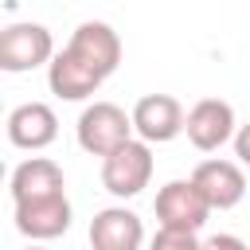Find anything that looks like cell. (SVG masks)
Wrapping results in <instances>:
<instances>
[{
    "mask_svg": "<svg viewBox=\"0 0 250 250\" xmlns=\"http://www.w3.org/2000/svg\"><path fill=\"white\" fill-rule=\"evenodd\" d=\"M145 223L129 207H102L90 219V246L94 250H141Z\"/></svg>",
    "mask_w": 250,
    "mask_h": 250,
    "instance_id": "11",
    "label": "cell"
},
{
    "mask_svg": "<svg viewBox=\"0 0 250 250\" xmlns=\"http://www.w3.org/2000/svg\"><path fill=\"white\" fill-rule=\"evenodd\" d=\"M152 180V148L148 141H125L109 156H102V188L117 199H133Z\"/></svg>",
    "mask_w": 250,
    "mask_h": 250,
    "instance_id": "2",
    "label": "cell"
},
{
    "mask_svg": "<svg viewBox=\"0 0 250 250\" xmlns=\"http://www.w3.org/2000/svg\"><path fill=\"white\" fill-rule=\"evenodd\" d=\"M66 47H70L82 62H90L102 78H109V74L117 70V62H121V39H117V31H113L109 23H102V20L78 23Z\"/></svg>",
    "mask_w": 250,
    "mask_h": 250,
    "instance_id": "10",
    "label": "cell"
},
{
    "mask_svg": "<svg viewBox=\"0 0 250 250\" xmlns=\"http://www.w3.org/2000/svg\"><path fill=\"white\" fill-rule=\"evenodd\" d=\"M211 215L207 195L195 188V180H168L156 191V219L160 227H180V230H199Z\"/></svg>",
    "mask_w": 250,
    "mask_h": 250,
    "instance_id": "5",
    "label": "cell"
},
{
    "mask_svg": "<svg viewBox=\"0 0 250 250\" xmlns=\"http://www.w3.org/2000/svg\"><path fill=\"white\" fill-rule=\"evenodd\" d=\"M8 188H12V203H20V199H39V195H59V191H66V180L55 160L31 156L12 172Z\"/></svg>",
    "mask_w": 250,
    "mask_h": 250,
    "instance_id": "13",
    "label": "cell"
},
{
    "mask_svg": "<svg viewBox=\"0 0 250 250\" xmlns=\"http://www.w3.org/2000/svg\"><path fill=\"white\" fill-rule=\"evenodd\" d=\"M55 59V39L43 23H8L0 31V70L23 74Z\"/></svg>",
    "mask_w": 250,
    "mask_h": 250,
    "instance_id": "3",
    "label": "cell"
},
{
    "mask_svg": "<svg viewBox=\"0 0 250 250\" xmlns=\"http://www.w3.org/2000/svg\"><path fill=\"white\" fill-rule=\"evenodd\" d=\"M27 250H47V246H27Z\"/></svg>",
    "mask_w": 250,
    "mask_h": 250,
    "instance_id": "17",
    "label": "cell"
},
{
    "mask_svg": "<svg viewBox=\"0 0 250 250\" xmlns=\"http://www.w3.org/2000/svg\"><path fill=\"white\" fill-rule=\"evenodd\" d=\"M203 250H250L238 234H211L207 242H203Z\"/></svg>",
    "mask_w": 250,
    "mask_h": 250,
    "instance_id": "15",
    "label": "cell"
},
{
    "mask_svg": "<svg viewBox=\"0 0 250 250\" xmlns=\"http://www.w3.org/2000/svg\"><path fill=\"white\" fill-rule=\"evenodd\" d=\"M148 250H203V242L195 238V230H180V227H160L148 242Z\"/></svg>",
    "mask_w": 250,
    "mask_h": 250,
    "instance_id": "14",
    "label": "cell"
},
{
    "mask_svg": "<svg viewBox=\"0 0 250 250\" xmlns=\"http://www.w3.org/2000/svg\"><path fill=\"white\" fill-rule=\"evenodd\" d=\"M102 82H105V78H102L90 62H82L70 47L55 51V59L47 62V86H51V94L62 98V102H86V98H94V94L102 90Z\"/></svg>",
    "mask_w": 250,
    "mask_h": 250,
    "instance_id": "8",
    "label": "cell"
},
{
    "mask_svg": "<svg viewBox=\"0 0 250 250\" xmlns=\"http://www.w3.org/2000/svg\"><path fill=\"white\" fill-rule=\"evenodd\" d=\"M55 137H59V117H55V109L47 102H23V105H16L8 113V141L16 148L39 152Z\"/></svg>",
    "mask_w": 250,
    "mask_h": 250,
    "instance_id": "12",
    "label": "cell"
},
{
    "mask_svg": "<svg viewBox=\"0 0 250 250\" xmlns=\"http://www.w3.org/2000/svg\"><path fill=\"white\" fill-rule=\"evenodd\" d=\"M234 156L242 168H250V121L238 125V133H234Z\"/></svg>",
    "mask_w": 250,
    "mask_h": 250,
    "instance_id": "16",
    "label": "cell"
},
{
    "mask_svg": "<svg viewBox=\"0 0 250 250\" xmlns=\"http://www.w3.org/2000/svg\"><path fill=\"white\" fill-rule=\"evenodd\" d=\"M234 105L223 102V98H199L191 109H188V121H184V133L188 141L199 148V152H215L223 148L227 141H234Z\"/></svg>",
    "mask_w": 250,
    "mask_h": 250,
    "instance_id": "4",
    "label": "cell"
},
{
    "mask_svg": "<svg viewBox=\"0 0 250 250\" xmlns=\"http://www.w3.org/2000/svg\"><path fill=\"white\" fill-rule=\"evenodd\" d=\"M74 133H78L82 152H90V156H109L113 148H121L125 141H133L137 129H133V113H125L121 105H113V102H90V105L78 113Z\"/></svg>",
    "mask_w": 250,
    "mask_h": 250,
    "instance_id": "1",
    "label": "cell"
},
{
    "mask_svg": "<svg viewBox=\"0 0 250 250\" xmlns=\"http://www.w3.org/2000/svg\"><path fill=\"white\" fill-rule=\"evenodd\" d=\"M184 105L172 98V94H145L137 105H133V129L141 141L148 145H164V141H176L184 133Z\"/></svg>",
    "mask_w": 250,
    "mask_h": 250,
    "instance_id": "7",
    "label": "cell"
},
{
    "mask_svg": "<svg viewBox=\"0 0 250 250\" xmlns=\"http://www.w3.org/2000/svg\"><path fill=\"white\" fill-rule=\"evenodd\" d=\"M70 199L66 191L59 195H39V199H20L16 203V230L31 242H51L70 230Z\"/></svg>",
    "mask_w": 250,
    "mask_h": 250,
    "instance_id": "6",
    "label": "cell"
},
{
    "mask_svg": "<svg viewBox=\"0 0 250 250\" xmlns=\"http://www.w3.org/2000/svg\"><path fill=\"white\" fill-rule=\"evenodd\" d=\"M191 180L207 195L211 211H230L246 195V176H242V164H234V160H199Z\"/></svg>",
    "mask_w": 250,
    "mask_h": 250,
    "instance_id": "9",
    "label": "cell"
}]
</instances>
